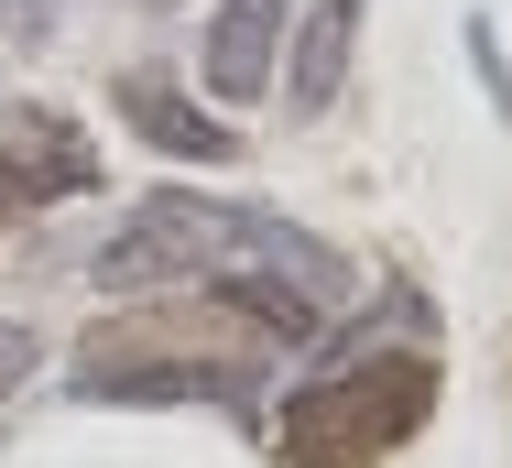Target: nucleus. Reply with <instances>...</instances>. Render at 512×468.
Returning a JSON list of instances; mask_svg holds the SVG:
<instances>
[{
	"label": "nucleus",
	"mask_w": 512,
	"mask_h": 468,
	"mask_svg": "<svg viewBox=\"0 0 512 468\" xmlns=\"http://www.w3.org/2000/svg\"><path fill=\"white\" fill-rule=\"evenodd\" d=\"M240 283V273H284V283H306V294H349V262L327 251V240H306V229H284L273 207H229V196H186V186H164V196H142L131 207V229L99 251V294H142V283Z\"/></svg>",
	"instance_id": "obj_1"
},
{
	"label": "nucleus",
	"mask_w": 512,
	"mask_h": 468,
	"mask_svg": "<svg viewBox=\"0 0 512 468\" xmlns=\"http://www.w3.org/2000/svg\"><path fill=\"white\" fill-rule=\"evenodd\" d=\"M262 381V327L218 305H120L77 349L88 403H197V392H251Z\"/></svg>",
	"instance_id": "obj_2"
},
{
	"label": "nucleus",
	"mask_w": 512,
	"mask_h": 468,
	"mask_svg": "<svg viewBox=\"0 0 512 468\" xmlns=\"http://www.w3.org/2000/svg\"><path fill=\"white\" fill-rule=\"evenodd\" d=\"M425 414H436V360L425 349H371V360H338L327 381L284 392L273 458L284 468H371L393 447H414Z\"/></svg>",
	"instance_id": "obj_3"
},
{
	"label": "nucleus",
	"mask_w": 512,
	"mask_h": 468,
	"mask_svg": "<svg viewBox=\"0 0 512 468\" xmlns=\"http://www.w3.org/2000/svg\"><path fill=\"white\" fill-rule=\"evenodd\" d=\"M99 142L66 120V109H22L11 131H0V229L11 218H44L55 196H99Z\"/></svg>",
	"instance_id": "obj_4"
},
{
	"label": "nucleus",
	"mask_w": 512,
	"mask_h": 468,
	"mask_svg": "<svg viewBox=\"0 0 512 468\" xmlns=\"http://www.w3.org/2000/svg\"><path fill=\"white\" fill-rule=\"evenodd\" d=\"M109 98H120V120H131L153 153H186V164H229V153H240V131H229V120H207L197 98L175 88V77H153V66H131Z\"/></svg>",
	"instance_id": "obj_5"
},
{
	"label": "nucleus",
	"mask_w": 512,
	"mask_h": 468,
	"mask_svg": "<svg viewBox=\"0 0 512 468\" xmlns=\"http://www.w3.org/2000/svg\"><path fill=\"white\" fill-rule=\"evenodd\" d=\"M273 44H284V0H218L207 11V88L262 98L273 88Z\"/></svg>",
	"instance_id": "obj_6"
},
{
	"label": "nucleus",
	"mask_w": 512,
	"mask_h": 468,
	"mask_svg": "<svg viewBox=\"0 0 512 468\" xmlns=\"http://www.w3.org/2000/svg\"><path fill=\"white\" fill-rule=\"evenodd\" d=\"M349 44H360V0H306V22H295V66H284V109H295V120L338 109Z\"/></svg>",
	"instance_id": "obj_7"
},
{
	"label": "nucleus",
	"mask_w": 512,
	"mask_h": 468,
	"mask_svg": "<svg viewBox=\"0 0 512 468\" xmlns=\"http://www.w3.org/2000/svg\"><path fill=\"white\" fill-rule=\"evenodd\" d=\"M33 360H44V349H33V327H11V316H0V403L33 381Z\"/></svg>",
	"instance_id": "obj_8"
},
{
	"label": "nucleus",
	"mask_w": 512,
	"mask_h": 468,
	"mask_svg": "<svg viewBox=\"0 0 512 468\" xmlns=\"http://www.w3.org/2000/svg\"><path fill=\"white\" fill-rule=\"evenodd\" d=\"M131 11H164V0H131Z\"/></svg>",
	"instance_id": "obj_9"
},
{
	"label": "nucleus",
	"mask_w": 512,
	"mask_h": 468,
	"mask_svg": "<svg viewBox=\"0 0 512 468\" xmlns=\"http://www.w3.org/2000/svg\"><path fill=\"white\" fill-rule=\"evenodd\" d=\"M0 11H11V0H0Z\"/></svg>",
	"instance_id": "obj_10"
}]
</instances>
